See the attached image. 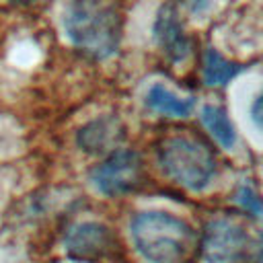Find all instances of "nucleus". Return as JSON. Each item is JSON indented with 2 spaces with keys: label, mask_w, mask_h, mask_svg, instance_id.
Segmentation results:
<instances>
[{
  "label": "nucleus",
  "mask_w": 263,
  "mask_h": 263,
  "mask_svg": "<svg viewBox=\"0 0 263 263\" xmlns=\"http://www.w3.org/2000/svg\"><path fill=\"white\" fill-rule=\"evenodd\" d=\"M152 37H154V43L158 45V49L162 51V55L173 64L185 62L191 53V39L183 27L181 14L168 2L162 4L154 16Z\"/></svg>",
  "instance_id": "0eeeda50"
},
{
  "label": "nucleus",
  "mask_w": 263,
  "mask_h": 263,
  "mask_svg": "<svg viewBox=\"0 0 263 263\" xmlns=\"http://www.w3.org/2000/svg\"><path fill=\"white\" fill-rule=\"evenodd\" d=\"M245 70V66L240 62L228 60L226 55H222L218 49L214 47H205L203 55H201V80L208 86H216V88H224L228 86L240 72Z\"/></svg>",
  "instance_id": "9b49d317"
},
{
  "label": "nucleus",
  "mask_w": 263,
  "mask_h": 263,
  "mask_svg": "<svg viewBox=\"0 0 263 263\" xmlns=\"http://www.w3.org/2000/svg\"><path fill=\"white\" fill-rule=\"evenodd\" d=\"M261 97H255V105H253V119L257 125H261Z\"/></svg>",
  "instance_id": "4468645a"
},
{
  "label": "nucleus",
  "mask_w": 263,
  "mask_h": 263,
  "mask_svg": "<svg viewBox=\"0 0 263 263\" xmlns=\"http://www.w3.org/2000/svg\"><path fill=\"white\" fill-rule=\"evenodd\" d=\"M146 168L136 150L115 148L90 171L92 187L107 197H121L138 191L144 185Z\"/></svg>",
  "instance_id": "39448f33"
},
{
  "label": "nucleus",
  "mask_w": 263,
  "mask_h": 263,
  "mask_svg": "<svg viewBox=\"0 0 263 263\" xmlns=\"http://www.w3.org/2000/svg\"><path fill=\"white\" fill-rule=\"evenodd\" d=\"M64 251L70 259L80 263H111L123 255L115 230L97 220L72 224L64 236Z\"/></svg>",
  "instance_id": "423d86ee"
},
{
  "label": "nucleus",
  "mask_w": 263,
  "mask_h": 263,
  "mask_svg": "<svg viewBox=\"0 0 263 263\" xmlns=\"http://www.w3.org/2000/svg\"><path fill=\"white\" fill-rule=\"evenodd\" d=\"M181 2H183L185 10H187L191 16H203V14H208V12L214 8V4H216V0H181Z\"/></svg>",
  "instance_id": "ddd939ff"
},
{
  "label": "nucleus",
  "mask_w": 263,
  "mask_h": 263,
  "mask_svg": "<svg viewBox=\"0 0 263 263\" xmlns=\"http://www.w3.org/2000/svg\"><path fill=\"white\" fill-rule=\"evenodd\" d=\"M125 138V125L117 115H101L78 129L76 142L88 154H109Z\"/></svg>",
  "instance_id": "6e6552de"
},
{
  "label": "nucleus",
  "mask_w": 263,
  "mask_h": 263,
  "mask_svg": "<svg viewBox=\"0 0 263 263\" xmlns=\"http://www.w3.org/2000/svg\"><path fill=\"white\" fill-rule=\"evenodd\" d=\"M68 41L92 60H109L123 37V18L109 0H70L64 10Z\"/></svg>",
  "instance_id": "f03ea898"
},
{
  "label": "nucleus",
  "mask_w": 263,
  "mask_h": 263,
  "mask_svg": "<svg viewBox=\"0 0 263 263\" xmlns=\"http://www.w3.org/2000/svg\"><path fill=\"white\" fill-rule=\"evenodd\" d=\"M144 103L150 111H154L158 115H164V117H177V119L189 117L195 109V99L193 97H183V95L175 92L173 88H168L160 82H154L148 88Z\"/></svg>",
  "instance_id": "1a4fd4ad"
},
{
  "label": "nucleus",
  "mask_w": 263,
  "mask_h": 263,
  "mask_svg": "<svg viewBox=\"0 0 263 263\" xmlns=\"http://www.w3.org/2000/svg\"><path fill=\"white\" fill-rule=\"evenodd\" d=\"M199 121L210 138L224 150H232L236 144V127L226 111V107L208 103L199 109Z\"/></svg>",
  "instance_id": "9d476101"
},
{
  "label": "nucleus",
  "mask_w": 263,
  "mask_h": 263,
  "mask_svg": "<svg viewBox=\"0 0 263 263\" xmlns=\"http://www.w3.org/2000/svg\"><path fill=\"white\" fill-rule=\"evenodd\" d=\"M12 2H23V4H31V2H41V0H12Z\"/></svg>",
  "instance_id": "2eb2a0df"
},
{
  "label": "nucleus",
  "mask_w": 263,
  "mask_h": 263,
  "mask_svg": "<svg viewBox=\"0 0 263 263\" xmlns=\"http://www.w3.org/2000/svg\"><path fill=\"white\" fill-rule=\"evenodd\" d=\"M156 162L168 181L193 193L208 189L218 171L212 146L191 132L164 136L156 144Z\"/></svg>",
  "instance_id": "7ed1b4c3"
},
{
  "label": "nucleus",
  "mask_w": 263,
  "mask_h": 263,
  "mask_svg": "<svg viewBox=\"0 0 263 263\" xmlns=\"http://www.w3.org/2000/svg\"><path fill=\"white\" fill-rule=\"evenodd\" d=\"M234 199L240 205V210L247 212L251 218H255V220L261 218V197H259V193L253 185H249V183L238 185V189L234 193Z\"/></svg>",
  "instance_id": "f8f14e48"
},
{
  "label": "nucleus",
  "mask_w": 263,
  "mask_h": 263,
  "mask_svg": "<svg viewBox=\"0 0 263 263\" xmlns=\"http://www.w3.org/2000/svg\"><path fill=\"white\" fill-rule=\"evenodd\" d=\"M129 230L136 251L148 263H195L199 259V232L171 212H138Z\"/></svg>",
  "instance_id": "f257e3e1"
},
{
  "label": "nucleus",
  "mask_w": 263,
  "mask_h": 263,
  "mask_svg": "<svg viewBox=\"0 0 263 263\" xmlns=\"http://www.w3.org/2000/svg\"><path fill=\"white\" fill-rule=\"evenodd\" d=\"M205 263H261V240L236 218H214L199 234Z\"/></svg>",
  "instance_id": "20e7f679"
}]
</instances>
